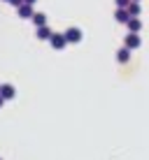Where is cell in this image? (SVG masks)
I'll return each mask as SVG.
<instances>
[{
  "instance_id": "1",
  "label": "cell",
  "mask_w": 149,
  "mask_h": 160,
  "mask_svg": "<svg viewBox=\"0 0 149 160\" xmlns=\"http://www.w3.org/2000/svg\"><path fill=\"white\" fill-rule=\"evenodd\" d=\"M140 44H142L140 35H135V32H128V35H126V42H124V47L128 49V51H133V49H140Z\"/></svg>"
},
{
  "instance_id": "2",
  "label": "cell",
  "mask_w": 149,
  "mask_h": 160,
  "mask_svg": "<svg viewBox=\"0 0 149 160\" xmlns=\"http://www.w3.org/2000/svg\"><path fill=\"white\" fill-rule=\"evenodd\" d=\"M63 37H65V44L79 42V40H82V30H79V28H68V30L63 32Z\"/></svg>"
},
{
  "instance_id": "3",
  "label": "cell",
  "mask_w": 149,
  "mask_h": 160,
  "mask_svg": "<svg viewBox=\"0 0 149 160\" xmlns=\"http://www.w3.org/2000/svg\"><path fill=\"white\" fill-rule=\"evenodd\" d=\"M0 98H3V100H12V98H16V88L12 84H3V86H0Z\"/></svg>"
},
{
  "instance_id": "4",
  "label": "cell",
  "mask_w": 149,
  "mask_h": 160,
  "mask_svg": "<svg viewBox=\"0 0 149 160\" xmlns=\"http://www.w3.org/2000/svg\"><path fill=\"white\" fill-rule=\"evenodd\" d=\"M49 44H51L54 49H63V47H65L63 32H51V37H49Z\"/></svg>"
},
{
  "instance_id": "5",
  "label": "cell",
  "mask_w": 149,
  "mask_h": 160,
  "mask_svg": "<svg viewBox=\"0 0 149 160\" xmlns=\"http://www.w3.org/2000/svg\"><path fill=\"white\" fill-rule=\"evenodd\" d=\"M126 12H128V16H130V19H137V16L142 14V7H140V2H128Z\"/></svg>"
},
{
  "instance_id": "6",
  "label": "cell",
  "mask_w": 149,
  "mask_h": 160,
  "mask_svg": "<svg viewBox=\"0 0 149 160\" xmlns=\"http://www.w3.org/2000/svg\"><path fill=\"white\" fill-rule=\"evenodd\" d=\"M30 21L35 23V28H40V26H47V14H42V12H35L30 16Z\"/></svg>"
},
{
  "instance_id": "7",
  "label": "cell",
  "mask_w": 149,
  "mask_h": 160,
  "mask_svg": "<svg viewBox=\"0 0 149 160\" xmlns=\"http://www.w3.org/2000/svg\"><path fill=\"white\" fill-rule=\"evenodd\" d=\"M126 26H128V30L135 32V35L142 30V21H140V19H128V21H126Z\"/></svg>"
},
{
  "instance_id": "8",
  "label": "cell",
  "mask_w": 149,
  "mask_h": 160,
  "mask_svg": "<svg viewBox=\"0 0 149 160\" xmlns=\"http://www.w3.org/2000/svg\"><path fill=\"white\" fill-rule=\"evenodd\" d=\"M117 60H119V63H128V60H130V51L126 47H121L117 51Z\"/></svg>"
},
{
  "instance_id": "9",
  "label": "cell",
  "mask_w": 149,
  "mask_h": 160,
  "mask_svg": "<svg viewBox=\"0 0 149 160\" xmlns=\"http://www.w3.org/2000/svg\"><path fill=\"white\" fill-rule=\"evenodd\" d=\"M49 37H51L49 26H40V28H37V40H47V42H49Z\"/></svg>"
},
{
  "instance_id": "10",
  "label": "cell",
  "mask_w": 149,
  "mask_h": 160,
  "mask_svg": "<svg viewBox=\"0 0 149 160\" xmlns=\"http://www.w3.org/2000/svg\"><path fill=\"white\" fill-rule=\"evenodd\" d=\"M33 14H35V12H33L30 5H21V7H19V16H21V19H30Z\"/></svg>"
},
{
  "instance_id": "11",
  "label": "cell",
  "mask_w": 149,
  "mask_h": 160,
  "mask_svg": "<svg viewBox=\"0 0 149 160\" xmlns=\"http://www.w3.org/2000/svg\"><path fill=\"white\" fill-rule=\"evenodd\" d=\"M114 19H117L119 23H126L130 16H128V12H126V9H117V12H114Z\"/></svg>"
},
{
  "instance_id": "12",
  "label": "cell",
  "mask_w": 149,
  "mask_h": 160,
  "mask_svg": "<svg viewBox=\"0 0 149 160\" xmlns=\"http://www.w3.org/2000/svg\"><path fill=\"white\" fill-rule=\"evenodd\" d=\"M114 2H117V9H126L130 0H114Z\"/></svg>"
},
{
  "instance_id": "13",
  "label": "cell",
  "mask_w": 149,
  "mask_h": 160,
  "mask_svg": "<svg viewBox=\"0 0 149 160\" xmlns=\"http://www.w3.org/2000/svg\"><path fill=\"white\" fill-rule=\"evenodd\" d=\"M9 5H14V7H16V9H19V7H21V5H24V0H9Z\"/></svg>"
},
{
  "instance_id": "14",
  "label": "cell",
  "mask_w": 149,
  "mask_h": 160,
  "mask_svg": "<svg viewBox=\"0 0 149 160\" xmlns=\"http://www.w3.org/2000/svg\"><path fill=\"white\" fill-rule=\"evenodd\" d=\"M35 2H37V0H24V5H30V7H33Z\"/></svg>"
},
{
  "instance_id": "15",
  "label": "cell",
  "mask_w": 149,
  "mask_h": 160,
  "mask_svg": "<svg viewBox=\"0 0 149 160\" xmlns=\"http://www.w3.org/2000/svg\"><path fill=\"white\" fill-rule=\"evenodd\" d=\"M3 104H5V100H3V98H0V107H3Z\"/></svg>"
},
{
  "instance_id": "16",
  "label": "cell",
  "mask_w": 149,
  "mask_h": 160,
  "mask_svg": "<svg viewBox=\"0 0 149 160\" xmlns=\"http://www.w3.org/2000/svg\"><path fill=\"white\" fill-rule=\"evenodd\" d=\"M130 2H140V0H130Z\"/></svg>"
},
{
  "instance_id": "17",
  "label": "cell",
  "mask_w": 149,
  "mask_h": 160,
  "mask_svg": "<svg viewBox=\"0 0 149 160\" xmlns=\"http://www.w3.org/2000/svg\"><path fill=\"white\" fill-rule=\"evenodd\" d=\"M5 2H9V0H5Z\"/></svg>"
},
{
  "instance_id": "18",
  "label": "cell",
  "mask_w": 149,
  "mask_h": 160,
  "mask_svg": "<svg viewBox=\"0 0 149 160\" xmlns=\"http://www.w3.org/2000/svg\"><path fill=\"white\" fill-rule=\"evenodd\" d=\"M0 160H3V158H0Z\"/></svg>"
}]
</instances>
